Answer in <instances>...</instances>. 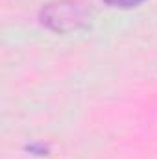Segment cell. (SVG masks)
Here are the masks:
<instances>
[{"mask_svg":"<svg viewBox=\"0 0 157 159\" xmlns=\"http://www.w3.org/2000/svg\"><path fill=\"white\" fill-rule=\"evenodd\" d=\"M41 22L54 32L69 34L91 22V11L78 0H61L41 9Z\"/></svg>","mask_w":157,"mask_h":159,"instance_id":"cell-1","label":"cell"},{"mask_svg":"<svg viewBox=\"0 0 157 159\" xmlns=\"http://www.w3.org/2000/svg\"><path fill=\"white\" fill-rule=\"evenodd\" d=\"M104 2L109 4V6H117V7H133V6H139L144 0H104Z\"/></svg>","mask_w":157,"mask_h":159,"instance_id":"cell-2","label":"cell"}]
</instances>
